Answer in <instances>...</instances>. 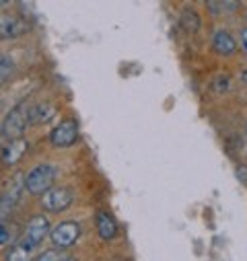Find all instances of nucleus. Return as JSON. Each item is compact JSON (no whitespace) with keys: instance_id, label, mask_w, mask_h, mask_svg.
<instances>
[{"instance_id":"f257e3e1","label":"nucleus","mask_w":247,"mask_h":261,"mask_svg":"<svg viewBox=\"0 0 247 261\" xmlns=\"http://www.w3.org/2000/svg\"><path fill=\"white\" fill-rule=\"evenodd\" d=\"M54 181H56V169L47 163H41L25 175V189L31 195H41L52 189Z\"/></svg>"},{"instance_id":"f03ea898","label":"nucleus","mask_w":247,"mask_h":261,"mask_svg":"<svg viewBox=\"0 0 247 261\" xmlns=\"http://www.w3.org/2000/svg\"><path fill=\"white\" fill-rule=\"evenodd\" d=\"M27 109L29 107H25V105H17L15 109L9 111V115L5 117V123H3V138L17 140L25 134V129L29 127Z\"/></svg>"},{"instance_id":"7ed1b4c3","label":"nucleus","mask_w":247,"mask_h":261,"mask_svg":"<svg viewBox=\"0 0 247 261\" xmlns=\"http://www.w3.org/2000/svg\"><path fill=\"white\" fill-rule=\"evenodd\" d=\"M50 234V220L41 214H35L29 222H27V228H25V234L21 239L19 245H23L25 249L33 251L39 247V243Z\"/></svg>"},{"instance_id":"20e7f679","label":"nucleus","mask_w":247,"mask_h":261,"mask_svg":"<svg viewBox=\"0 0 247 261\" xmlns=\"http://www.w3.org/2000/svg\"><path fill=\"white\" fill-rule=\"evenodd\" d=\"M23 191H25V177H23L21 173H17V175L11 179L7 191L0 195V220H5V218H9V216L13 214L17 202L21 200V193H23Z\"/></svg>"},{"instance_id":"39448f33","label":"nucleus","mask_w":247,"mask_h":261,"mask_svg":"<svg viewBox=\"0 0 247 261\" xmlns=\"http://www.w3.org/2000/svg\"><path fill=\"white\" fill-rule=\"evenodd\" d=\"M77 140H79V123L72 117L60 121L50 134V142L56 148H70Z\"/></svg>"},{"instance_id":"423d86ee","label":"nucleus","mask_w":247,"mask_h":261,"mask_svg":"<svg viewBox=\"0 0 247 261\" xmlns=\"http://www.w3.org/2000/svg\"><path fill=\"white\" fill-rule=\"evenodd\" d=\"M50 237H52V243H54V249H68L72 247L79 237H81V226L79 222L75 220H66V222H60L58 226H54L50 230Z\"/></svg>"},{"instance_id":"0eeeda50","label":"nucleus","mask_w":247,"mask_h":261,"mask_svg":"<svg viewBox=\"0 0 247 261\" xmlns=\"http://www.w3.org/2000/svg\"><path fill=\"white\" fill-rule=\"evenodd\" d=\"M41 204L47 212H64L72 204V191L68 187H52L47 193H43Z\"/></svg>"},{"instance_id":"6e6552de","label":"nucleus","mask_w":247,"mask_h":261,"mask_svg":"<svg viewBox=\"0 0 247 261\" xmlns=\"http://www.w3.org/2000/svg\"><path fill=\"white\" fill-rule=\"evenodd\" d=\"M27 150H29V142L25 138L9 140L3 148H0V163H3L5 167H13L23 159V154Z\"/></svg>"},{"instance_id":"1a4fd4ad","label":"nucleus","mask_w":247,"mask_h":261,"mask_svg":"<svg viewBox=\"0 0 247 261\" xmlns=\"http://www.w3.org/2000/svg\"><path fill=\"white\" fill-rule=\"evenodd\" d=\"M27 29H29V25H27V21L23 17H17V15H0V37L13 39V37L23 35Z\"/></svg>"},{"instance_id":"9d476101","label":"nucleus","mask_w":247,"mask_h":261,"mask_svg":"<svg viewBox=\"0 0 247 261\" xmlns=\"http://www.w3.org/2000/svg\"><path fill=\"white\" fill-rule=\"evenodd\" d=\"M56 115V105L50 101H41L35 103L27 109V117H29V125H43L47 121H52Z\"/></svg>"},{"instance_id":"9b49d317","label":"nucleus","mask_w":247,"mask_h":261,"mask_svg":"<svg viewBox=\"0 0 247 261\" xmlns=\"http://www.w3.org/2000/svg\"><path fill=\"white\" fill-rule=\"evenodd\" d=\"M212 47L223 56H231L237 49V41L227 29H216L212 35Z\"/></svg>"},{"instance_id":"f8f14e48","label":"nucleus","mask_w":247,"mask_h":261,"mask_svg":"<svg viewBox=\"0 0 247 261\" xmlns=\"http://www.w3.org/2000/svg\"><path fill=\"white\" fill-rule=\"evenodd\" d=\"M97 232L103 241H111L117 234V222L109 212H99L97 214Z\"/></svg>"},{"instance_id":"ddd939ff","label":"nucleus","mask_w":247,"mask_h":261,"mask_svg":"<svg viewBox=\"0 0 247 261\" xmlns=\"http://www.w3.org/2000/svg\"><path fill=\"white\" fill-rule=\"evenodd\" d=\"M181 27L188 31V33H198V29H200V17H198V13L194 11V9H183V13H181Z\"/></svg>"},{"instance_id":"4468645a","label":"nucleus","mask_w":247,"mask_h":261,"mask_svg":"<svg viewBox=\"0 0 247 261\" xmlns=\"http://www.w3.org/2000/svg\"><path fill=\"white\" fill-rule=\"evenodd\" d=\"M7 261H31V251L17 243V245H13V247L9 249Z\"/></svg>"},{"instance_id":"2eb2a0df","label":"nucleus","mask_w":247,"mask_h":261,"mask_svg":"<svg viewBox=\"0 0 247 261\" xmlns=\"http://www.w3.org/2000/svg\"><path fill=\"white\" fill-rule=\"evenodd\" d=\"M15 72V62L11 58H0V87H3L5 83H9V79L13 76Z\"/></svg>"},{"instance_id":"dca6fc26","label":"nucleus","mask_w":247,"mask_h":261,"mask_svg":"<svg viewBox=\"0 0 247 261\" xmlns=\"http://www.w3.org/2000/svg\"><path fill=\"white\" fill-rule=\"evenodd\" d=\"M66 257L68 255L62 251V249H47L41 255H37L33 261H66Z\"/></svg>"},{"instance_id":"f3484780","label":"nucleus","mask_w":247,"mask_h":261,"mask_svg":"<svg viewBox=\"0 0 247 261\" xmlns=\"http://www.w3.org/2000/svg\"><path fill=\"white\" fill-rule=\"evenodd\" d=\"M227 89H229V76H227V74H218V76L212 81V93L223 95Z\"/></svg>"},{"instance_id":"a211bd4d","label":"nucleus","mask_w":247,"mask_h":261,"mask_svg":"<svg viewBox=\"0 0 247 261\" xmlns=\"http://www.w3.org/2000/svg\"><path fill=\"white\" fill-rule=\"evenodd\" d=\"M7 243H11V230L7 224L0 222V245H7Z\"/></svg>"},{"instance_id":"6ab92c4d","label":"nucleus","mask_w":247,"mask_h":261,"mask_svg":"<svg viewBox=\"0 0 247 261\" xmlns=\"http://www.w3.org/2000/svg\"><path fill=\"white\" fill-rule=\"evenodd\" d=\"M206 9H208L212 15H220V13H223V3H206Z\"/></svg>"},{"instance_id":"aec40b11","label":"nucleus","mask_w":247,"mask_h":261,"mask_svg":"<svg viewBox=\"0 0 247 261\" xmlns=\"http://www.w3.org/2000/svg\"><path fill=\"white\" fill-rule=\"evenodd\" d=\"M241 45H243V49L247 51V29L241 31Z\"/></svg>"},{"instance_id":"412c9836","label":"nucleus","mask_w":247,"mask_h":261,"mask_svg":"<svg viewBox=\"0 0 247 261\" xmlns=\"http://www.w3.org/2000/svg\"><path fill=\"white\" fill-rule=\"evenodd\" d=\"M111 261H126V259H124V257H113Z\"/></svg>"},{"instance_id":"4be33fe9","label":"nucleus","mask_w":247,"mask_h":261,"mask_svg":"<svg viewBox=\"0 0 247 261\" xmlns=\"http://www.w3.org/2000/svg\"><path fill=\"white\" fill-rule=\"evenodd\" d=\"M243 83H245V85H247V70H245V72H243Z\"/></svg>"},{"instance_id":"5701e85b","label":"nucleus","mask_w":247,"mask_h":261,"mask_svg":"<svg viewBox=\"0 0 247 261\" xmlns=\"http://www.w3.org/2000/svg\"><path fill=\"white\" fill-rule=\"evenodd\" d=\"M66 261H77V259H75V257H70V255H68V257H66Z\"/></svg>"},{"instance_id":"b1692460","label":"nucleus","mask_w":247,"mask_h":261,"mask_svg":"<svg viewBox=\"0 0 247 261\" xmlns=\"http://www.w3.org/2000/svg\"><path fill=\"white\" fill-rule=\"evenodd\" d=\"M0 7H7V3H0Z\"/></svg>"}]
</instances>
